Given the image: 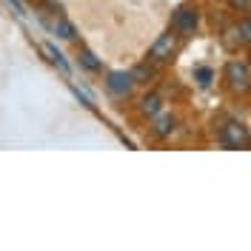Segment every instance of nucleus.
<instances>
[{"instance_id":"f257e3e1","label":"nucleus","mask_w":251,"mask_h":251,"mask_svg":"<svg viewBox=\"0 0 251 251\" xmlns=\"http://www.w3.org/2000/svg\"><path fill=\"white\" fill-rule=\"evenodd\" d=\"M174 49H177V40H174V34L169 31V34H163L154 46L149 49V57H151L154 63H166L174 54Z\"/></svg>"},{"instance_id":"f03ea898","label":"nucleus","mask_w":251,"mask_h":251,"mask_svg":"<svg viewBox=\"0 0 251 251\" xmlns=\"http://www.w3.org/2000/svg\"><path fill=\"white\" fill-rule=\"evenodd\" d=\"M172 26L174 31H180V34H191L194 26H197V12L194 9H177L172 17Z\"/></svg>"},{"instance_id":"7ed1b4c3","label":"nucleus","mask_w":251,"mask_h":251,"mask_svg":"<svg viewBox=\"0 0 251 251\" xmlns=\"http://www.w3.org/2000/svg\"><path fill=\"white\" fill-rule=\"evenodd\" d=\"M223 140L228 143V146H234V149H240V146H249L251 137H249V131H246V126L228 123L226 128H223Z\"/></svg>"},{"instance_id":"20e7f679","label":"nucleus","mask_w":251,"mask_h":251,"mask_svg":"<svg viewBox=\"0 0 251 251\" xmlns=\"http://www.w3.org/2000/svg\"><path fill=\"white\" fill-rule=\"evenodd\" d=\"M131 83H134V80H131V75H120V72L109 75V80H106V86H109L117 97H126V94L131 92Z\"/></svg>"},{"instance_id":"39448f33","label":"nucleus","mask_w":251,"mask_h":251,"mask_svg":"<svg viewBox=\"0 0 251 251\" xmlns=\"http://www.w3.org/2000/svg\"><path fill=\"white\" fill-rule=\"evenodd\" d=\"M228 77H231V86H234V89H249V69H246V66L231 63V66H228Z\"/></svg>"},{"instance_id":"423d86ee","label":"nucleus","mask_w":251,"mask_h":251,"mask_svg":"<svg viewBox=\"0 0 251 251\" xmlns=\"http://www.w3.org/2000/svg\"><path fill=\"white\" fill-rule=\"evenodd\" d=\"M51 29L57 31V34H60L63 40H72V37H75V26H72L69 20H63V17H57V23H54Z\"/></svg>"},{"instance_id":"0eeeda50","label":"nucleus","mask_w":251,"mask_h":251,"mask_svg":"<svg viewBox=\"0 0 251 251\" xmlns=\"http://www.w3.org/2000/svg\"><path fill=\"white\" fill-rule=\"evenodd\" d=\"M174 128V120L169 117V114H163V117H157V126H154V131L160 134V137H166L169 131Z\"/></svg>"},{"instance_id":"6e6552de","label":"nucleus","mask_w":251,"mask_h":251,"mask_svg":"<svg viewBox=\"0 0 251 251\" xmlns=\"http://www.w3.org/2000/svg\"><path fill=\"white\" fill-rule=\"evenodd\" d=\"M43 51L49 54V60H51V63H57V66H60L63 72H69V63L63 60V54H60V51H57L54 46H49V43H46V46H43Z\"/></svg>"},{"instance_id":"1a4fd4ad","label":"nucleus","mask_w":251,"mask_h":251,"mask_svg":"<svg viewBox=\"0 0 251 251\" xmlns=\"http://www.w3.org/2000/svg\"><path fill=\"white\" fill-rule=\"evenodd\" d=\"M80 63H83L89 72H97V69H100V60H94L92 51H80Z\"/></svg>"},{"instance_id":"9d476101","label":"nucleus","mask_w":251,"mask_h":251,"mask_svg":"<svg viewBox=\"0 0 251 251\" xmlns=\"http://www.w3.org/2000/svg\"><path fill=\"white\" fill-rule=\"evenodd\" d=\"M143 111H146V114H157V111H160V97H157V94L146 97V100H143Z\"/></svg>"},{"instance_id":"9b49d317","label":"nucleus","mask_w":251,"mask_h":251,"mask_svg":"<svg viewBox=\"0 0 251 251\" xmlns=\"http://www.w3.org/2000/svg\"><path fill=\"white\" fill-rule=\"evenodd\" d=\"M237 31L243 34V40H246V43H251V20H240Z\"/></svg>"},{"instance_id":"f8f14e48","label":"nucleus","mask_w":251,"mask_h":251,"mask_svg":"<svg viewBox=\"0 0 251 251\" xmlns=\"http://www.w3.org/2000/svg\"><path fill=\"white\" fill-rule=\"evenodd\" d=\"M200 83H203V86L211 83V72H208V69H200Z\"/></svg>"},{"instance_id":"ddd939ff","label":"nucleus","mask_w":251,"mask_h":251,"mask_svg":"<svg viewBox=\"0 0 251 251\" xmlns=\"http://www.w3.org/2000/svg\"><path fill=\"white\" fill-rule=\"evenodd\" d=\"M231 3H234V6H240V9H249V6H251V0H231Z\"/></svg>"},{"instance_id":"4468645a","label":"nucleus","mask_w":251,"mask_h":251,"mask_svg":"<svg viewBox=\"0 0 251 251\" xmlns=\"http://www.w3.org/2000/svg\"><path fill=\"white\" fill-rule=\"evenodd\" d=\"M9 3L15 6V12H17V15H23V6H20V0H9Z\"/></svg>"},{"instance_id":"2eb2a0df","label":"nucleus","mask_w":251,"mask_h":251,"mask_svg":"<svg viewBox=\"0 0 251 251\" xmlns=\"http://www.w3.org/2000/svg\"><path fill=\"white\" fill-rule=\"evenodd\" d=\"M29 3H43V0H29Z\"/></svg>"}]
</instances>
